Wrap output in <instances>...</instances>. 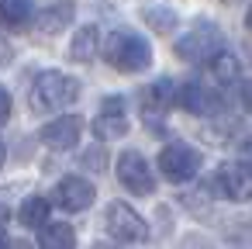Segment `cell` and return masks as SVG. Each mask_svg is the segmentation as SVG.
<instances>
[{
	"label": "cell",
	"mask_w": 252,
	"mask_h": 249,
	"mask_svg": "<svg viewBox=\"0 0 252 249\" xmlns=\"http://www.w3.org/2000/svg\"><path fill=\"white\" fill-rule=\"evenodd\" d=\"M176 56L183 63H193V66H211L218 56H224V35L214 21L207 18H197L190 25V32L176 42Z\"/></svg>",
	"instance_id": "6da1fadb"
},
{
	"label": "cell",
	"mask_w": 252,
	"mask_h": 249,
	"mask_svg": "<svg viewBox=\"0 0 252 249\" xmlns=\"http://www.w3.org/2000/svg\"><path fill=\"white\" fill-rule=\"evenodd\" d=\"M100 52H104V59H107L114 70H121V73H142V70L152 63L149 42H145L142 35H135V32H111Z\"/></svg>",
	"instance_id": "7a4b0ae2"
},
{
	"label": "cell",
	"mask_w": 252,
	"mask_h": 249,
	"mask_svg": "<svg viewBox=\"0 0 252 249\" xmlns=\"http://www.w3.org/2000/svg\"><path fill=\"white\" fill-rule=\"evenodd\" d=\"M80 97V83L59 70H49L32 87V107L35 111H63Z\"/></svg>",
	"instance_id": "3957f363"
},
{
	"label": "cell",
	"mask_w": 252,
	"mask_h": 249,
	"mask_svg": "<svg viewBox=\"0 0 252 249\" xmlns=\"http://www.w3.org/2000/svg\"><path fill=\"white\" fill-rule=\"evenodd\" d=\"M211 197L228 201H252V163H224L218 173L204 180Z\"/></svg>",
	"instance_id": "277c9868"
},
{
	"label": "cell",
	"mask_w": 252,
	"mask_h": 249,
	"mask_svg": "<svg viewBox=\"0 0 252 249\" xmlns=\"http://www.w3.org/2000/svg\"><path fill=\"white\" fill-rule=\"evenodd\" d=\"M159 173L173 183H187L200 173V152L190 149L187 142H169L159 152Z\"/></svg>",
	"instance_id": "5b68a950"
},
{
	"label": "cell",
	"mask_w": 252,
	"mask_h": 249,
	"mask_svg": "<svg viewBox=\"0 0 252 249\" xmlns=\"http://www.w3.org/2000/svg\"><path fill=\"white\" fill-rule=\"evenodd\" d=\"M176 90H173V83L169 80H156V83H149L142 94H138V111H142V121L149 125V132L152 135H159L162 132V118H166V111H169V104H176V97H173Z\"/></svg>",
	"instance_id": "8992f818"
},
{
	"label": "cell",
	"mask_w": 252,
	"mask_h": 249,
	"mask_svg": "<svg viewBox=\"0 0 252 249\" xmlns=\"http://www.w3.org/2000/svg\"><path fill=\"white\" fill-rule=\"evenodd\" d=\"M107 235L118 242H145L149 225L135 208H128L125 201H114V204H107Z\"/></svg>",
	"instance_id": "52a82bcc"
},
{
	"label": "cell",
	"mask_w": 252,
	"mask_h": 249,
	"mask_svg": "<svg viewBox=\"0 0 252 249\" xmlns=\"http://www.w3.org/2000/svg\"><path fill=\"white\" fill-rule=\"evenodd\" d=\"M128 132V104L125 97H104L100 101V111L94 118V135L97 139H121Z\"/></svg>",
	"instance_id": "ba28073f"
},
{
	"label": "cell",
	"mask_w": 252,
	"mask_h": 249,
	"mask_svg": "<svg viewBox=\"0 0 252 249\" xmlns=\"http://www.w3.org/2000/svg\"><path fill=\"white\" fill-rule=\"evenodd\" d=\"M118 180H121L131 194H138V197L152 194V170H149V163L142 159V152H135V149L121 152V159H118Z\"/></svg>",
	"instance_id": "9c48e42d"
},
{
	"label": "cell",
	"mask_w": 252,
	"mask_h": 249,
	"mask_svg": "<svg viewBox=\"0 0 252 249\" xmlns=\"http://www.w3.org/2000/svg\"><path fill=\"white\" fill-rule=\"evenodd\" d=\"M80 135H83V118L80 114H63V118H52L45 128H42V142L56 152H66L73 145H80Z\"/></svg>",
	"instance_id": "30bf717a"
},
{
	"label": "cell",
	"mask_w": 252,
	"mask_h": 249,
	"mask_svg": "<svg viewBox=\"0 0 252 249\" xmlns=\"http://www.w3.org/2000/svg\"><path fill=\"white\" fill-rule=\"evenodd\" d=\"M94 197H97V190L83 177H63L59 187H56V204L66 208V211H87L94 204Z\"/></svg>",
	"instance_id": "8fae6325"
},
{
	"label": "cell",
	"mask_w": 252,
	"mask_h": 249,
	"mask_svg": "<svg viewBox=\"0 0 252 249\" xmlns=\"http://www.w3.org/2000/svg\"><path fill=\"white\" fill-rule=\"evenodd\" d=\"M176 104H180L183 111H190V114H214V111L221 107V94L193 80V83H187V87L180 90Z\"/></svg>",
	"instance_id": "7c38bea8"
},
{
	"label": "cell",
	"mask_w": 252,
	"mask_h": 249,
	"mask_svg": "<svg viewBox=\"0 0 252 249\" xmlns=\"http://www.w3.org/2000/svg\"><path fill=\"white\" fill-rule=\"evenodd\" d=\"M97 49H104V45H100V32H97L94 25H83V28L73 35L69 59H73V63H90V59L97 56Z\"/></svg>",
	"instance_id": "4fadbf2b"
},
{
	"label": "cell",
	"mask_w": 252,
	"mask_h": 249,
	"mask_svg": "<svg viewBox=\"0 0 252 249\" xmlns=\"http://www.w3.org/2000/svg\"><path fill=\"white\" fill-rule=\"evenodd\" d=\"M38 249H76V232L66 221H49L38 232Z\"/></svg>",
	"instance_id": "5bb4252c"
},
{
	"label": "cell",
	"mask_w": 252,
	"mask_h": 249,
	"mask_svg": "<svg viewBox=\"0 0 252 249\" xmlns=\"http://www.w3.org/2000/svg\"><path fill=\"white\" fill-rule=\"evenodd\" d=\"M18 218H21L25 228H45V225H49V201H45V197H28V201L21 204Z\"/></svg>",
	"instance_id": "9a60e30c"
},
{
	"label": "cell",
	"mask_w": 252,
	"mask_h": 249,
	"mask_svg": "<svg viewBox=\"0 0 252 249\" xmlns=\"http://www.w3.org/2000/svg\"><path fill=\"white\" fill-rule=\"evenodd\" d=\"M207 73H211V80L214 83H221V87H228V83H235L238 80V59L231 56V52H224V56H218L211 66H207Z\"/></svg>",
	"instance_id": "2e32d148"
},
{
	"label": "cell",
	"mask_w": 252,
	"mask_h": 249,
	"mask_svg": "<svg viewBox=\"0 0 252 249\" xmlns=\"http://www.w3.org/2000/svg\"><path fill=\"white\" fill-rule=\"evenodd\" d=\"M0 11L7 28H25L32 21V0H0Z\"/></svg>",
	"instance_id": "e0dca14e"
},
{
	"label": "cell",
	"mask_w": 252,
	"mask_h": 249,
	"mask_svg": "<svg viewBox=\"0 0 252 249\" xmlns=\"http://www.w3.org/2000/svg\"><path fill=\"white\" fill-rule=\"evenodd\" d=\"M66 21H69V7H56V11L49 7V11L42 14V21H38V32H42V35H56Z\"/></svg>",
	"instance_id": "ac0fdd59"
},
{
	"label": "cell",
	"mask_w": 252,
	"mask_h": 249,
	"mask_svg": "<svg viewBox=\"0 0 252 249\" xmlns=\"http://www.w3.org/2000/svg\"><path fill=\"white\" fill-rule=\"evenodd\" d=\"M145 21H149L156 32H162V35H166V32H173V25H176V14H173L169 7H166V11H162V7H149V11H145Z\"/></svg>",
	"instance_id": "d6986e66"
},
{
	"label": "cell",
	"mask_w": 252,
	"mask_h": 249,
	"mask_svg": "<svg viewBox=\"0 0 252 249\" xmlns=\"http://www.w3.org/2000/svg\"><path fill=\"white\" fill-rule=\"evenodd\" d=\"M238 97H242V107H245V111L252 114V76H249V80H245V83L238 87Z\"/></svg>",
	"instance_id": "ffe728a7"
},
{
	"label": "cell",
	"mask_w": 252,
	"mask_h": 249,
	"mask_svg": "<svg viewBox=\"0 0 252 249\" xmlns=\"http://www.w3.org/2000/svg\"><path fill=\"white\" fill-rule=\"evenodd\" d=\"M100 159H104V156H100V149H90V152H87V166H90V170H100V166H104Z\"/></svg>",
	"instance_id": "44dd1931"
},
{
	"label": "cell",
	"mask_w": 252,
	"mask_h": 249,
	"mask_svg": "<svg viewBox=\"0 0 252 249\" xmlns=\"http://www.w3.org/2000/svg\"><path fill=\"white\" fill-rule=\"evenodd\" d=\"M7 118H11V94L4 90V121H7Z\"/></svg>",
	"instance_id": "7402d4cb"
},
{
	"label": "cell",
	"mask_w": 252,
	"mask_h": 249,
	"mask_svg": "<svg viewBox=\"0 0 252 249\" xmlns=\"http://www.w3.org/2000/svg\"><path fill=\"white\" fill-rule=\"evenodd\" d=\"M245 21H249V32H252V7H249V18H245Z\"/></svg>",
	"instance_id": "603a6c76"
},
{
	"label": "cell",
	"mask_w": 252,
	"mask_h": 249,
	"mask_svg": "<svg viewBox=\"0 0 252 249\" xmlns=\"http://www.w3.org/2000/svg\"><path fill=\"white\" fill-rule=\"evenodd\" d=\"M94 249H111V246H94Z\"/></svg>",
	"instance_id": "cb8c5ba5"
}]
</instances>
